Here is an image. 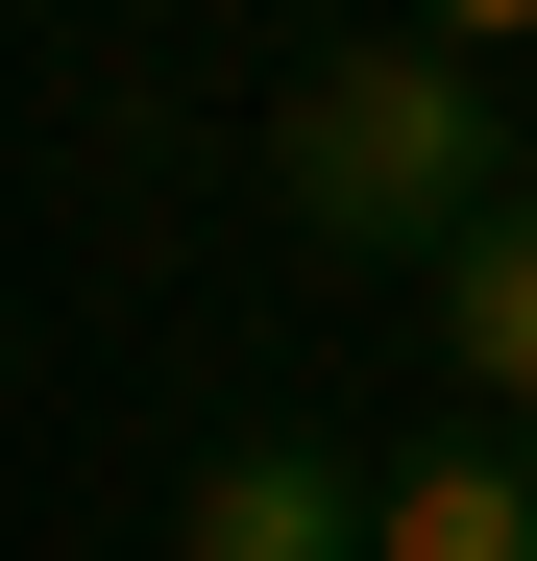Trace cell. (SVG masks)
<instances>
[{
  "label": "cell",
  "instance_id": "2",
  "mask_svg": "<svg viewBox=\"0 0 537 561\" xmlns=\"http://www.w3.org/2000/svg\"><path fill=\"white\" fill-rule=\"evenodd\" d=\"M367 489L391 463H342L318 415H244V439H196V489H171V561H367Z\"/></svg>",
  "mask_w": 537,
  "mask_h": 561
},
{
  "label": "cell",
  "instance_id": "1",
  "mask_svg": "<svg viewBox=\"0 0 537 561\" xmlns=\"http://www.w3.org/2000/svg\"><path fill=\"white\" fill-rule=\"evenodd\" d=\"M268 196H294L318 244H367V268H439V244L513 196V99H489V49H439V25L318 49L294 99H268Z\"/></svg>",
  "mask_w": 537,
  "mask_h": 561
},
{
  "label": "cell",
  "instance_id": "5",
  "mask_svg": "<svg viewBox=\"0 0 537 561\" xmlns=\"http://www.w3.org/2000/svg\"><path fill=\"white\" fill-rule=\"evenodd\" d=\"M415 25H439V49H513V25H537V0H415Z\"/></svg>",
  "mask_w": 537,
  "mask_h": 561
},
{
  "label": "cell",
  "instance_id": "4",
  "mask_svg": "<svg viewBox=\"0 0 537 561\" xmlns=\"http://www.w3.org/2000/svg\"><path fill=\"white\" fill-rule=\"evenodd\" d=\"M367 561H537V439H513V415L415 439L391 489H367Z\"/></svg>",
  "mask_w": 537,
  "mask_h": 561
},
{
  "label": "cell",
  "instance_id": "3",
  "mask_svg": "<svg viewBox=\"0 0 537 561\" xmlns=\"http://www.w3.org/2000/svg\"><path fill=\"white\" fill-rule=\"evenodd\" d=\"M415 318H439V366H465V391H489V415L537 439V171H513V196H489L465 244L415 268Z\"/></svg>",
  "mask_w": 537,
  "mask_h": 561
}]
</instances>
